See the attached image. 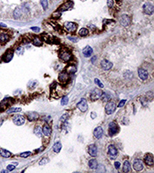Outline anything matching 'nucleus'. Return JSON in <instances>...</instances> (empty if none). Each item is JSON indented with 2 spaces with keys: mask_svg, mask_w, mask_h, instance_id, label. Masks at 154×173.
Here are the masks:
<instances>
[{
  "mask_svg": "<svg viewBox=\"0 0 154 173\" xmlns=\"http://www.w3.org/2000/svg\"><path fill=\"white\" fill-rule=\"evenodd\" d=\"M119 132V126L115 123V122H112V123L109 124V135L112 137V136L115 135Z\"/></svg>",
  "mask_w": 154,
  "mask_h": 173,
  "instance_id": "nucleus-1",
  "label": "nucleus"
},
{
  "mask_svg": "<svg viewBox=\"0 0 154 173\" xmlns=\"http://www.w3.org/2000/svg\"><path fill=\"white\" fill-rule=\"evenodd\" d=\"M115 109H116V105H115V102H112V101H110V102H108V103L106 104V113L107 114H113V113L115 111Z\"/></svg>",
  "mask_w": 154,
  "mask_h": 173,
  "instance_id": "nucleus-2",
  "label": "nucleus"
},
{
  "mask_svg": "<svg viewBox=\"0 0 154 173\" xmlns=\"http://www.w3.org/2000/svg\"><path fill=\"white\" fill-rule=\"evenodd\" d=\"M13 122L16 125H23L25 123V117L22 114H17L13 117Z\"/></svg>",
  "mask_w": 154,
  "mask_h": 173,
  "instance_id": "nucleus-3",
  "label": "nucleus"
},
{
  "mask_svg": "<svg viewBox=\"0 0 154 173\" xmlns=\"http://www.w3.org/2000/svg\"><path fill=\"white\" fill-rule=\"evenodd\" d=\"M102 93L103 92H102L100 89H98V88H95V89L93 90L90 94V99L92 101H97V99L100 98Z\"/></svg>",
  "mask_w": 154,
  "mask_h": 173,
  "instance_id": "nucleus-4",
  "label": "nucleus"
},
{
  "mask_svg": "<svg viewBox=\"0 0 154 173\" xmlns=\"http://www.w3.org/2000/svg\"><path fill=\"white\" fill-rule=\"evenodd\" d=\"M59 57L64 62H69L71 58H72V56H71V53L68 50H62L60 54H59Z\"/></svg>",
  "mask_w": 154,
  "mask_h": 173,
  "instance_id": "nucleus-5",
  "label": "nucleus"
},
{
  "mask_svg": "<svg viewBox=\"0 0 154 173\" xmlns=\"http://www.w3.org/2000/svg\"><path fill=\"white\" fill-rule=\"evenodd\" d=\"M143 11H144V13H145L146 15L150 16V15L153 14L154 7L150 4V3H146V4H144V6H143Z\"/></svg>",
  "mask_w": 154,
  "mask_h": 173,
  "instance_id": "nucleus-6",
  "label": "nucleus"
},
{
  "mask_svg": "<svg viewBox=\"0 0 154 173\" xmlns=\"http://www.w3.org/2000/svg\"><path fill=\"white\" fill-rule=\"evenodd\" d=\"M119 21H120V24H121L123 26H128L131 23V18H130V16H127V15H123V16L120 17Z\"/></svg>",
  "mask_w": 154,
  "mask_h": 173,
  "instance_id": "nucleus-7",
  "label": "nucleus"
},
{
  "mask_svg": "<svg viewBox=\"0 0 154 173\" xmlns=\"http://www.w3.org/2000/svg\"><path fill=\"white\" fill-rule=\"evenodd\" d=\"M78 108L82 112H86L88 110V102L85 98H82L79 103H78Z\"/></svg>",
  "mask_w": 154,
  "mask_h": 173,
  "instance_id": "nucleus-8",
  "label": "nucleus"
},
{
  "mask_svg": "<svg viewBox=\"0 0 154 173\" xmlns=\"http://www.w3.org/2000/svg\"><path fill=\"white\" fill-rule=\"evenodd\" d=\"M65 28H66L67 31L69 32V33H73V32H75L76 29H77V24H74V23H72V22H67L66 24H65Z\"/></svg>",
  "mask_w": 154,
  "mask_h": 173,
  "instance_id": "nucleus-9",
  "label": "nucleus"
},
{
  "mask_svg": "<svg viewBox=\"0 0 154 173\" xmlns=\"http://www.w3.org/2000/svg\"><path fill=\"white\" fill-rule=\"evenodd\" d=\"M100 65H101V68L105 70H109L113 67V63L109 61H107V60H103Z\"/></svg>",
  "mask_w": 154,
  "mask_h": 173,
  "instance_id": "nucleus-10",
  "label": "nucleus"
},
{
  "mask_svg": "<svg viewBox=\"0 0 154 173\" xmlns=\"http://www.w3.org/2000/svg\"><path fill=\"white\" fill-rule=\"evenodd\" d=\"M144 161H145V163L148 165V166H153V163H154L153 155L150 154V153L146 154L145 157H144Z\"/></svg>",
  "mask_w": 154,
  "mask_h": 173,
  "instance_id": "nucleus-11",
  "label": "nucleus"
},
{
  "mask_svg": "<svg viewBox=\"0 0 154 173\" xmlns=\"http://www.w3.org/2000/svg\"><path fill=\"white\" fill-rule=\"evenodd\" d=\"M27 119H28L30 122H33V121H36L39 118V114H37L36 112H29L26 114Z\"/></svg>",
  "mask_w": 154,
  "mask_h": 173,
  "instance_id": "nucleus-12",
  "label": "nucleus"
},
{
  "mask_svg": "<svg viewBox=\"0 0 154 173\" xmlns=\"http://www.w3.org/2000/svg\"><path fill=\"white\" fill-rule=\"evenodd\" d=\"M13 56H14V52L12 50H8L7 52L3 55V61H4L5 62H9L12 59H13Z\"/></svg>",
  "mask_w": 154,
  "mask_h": 173,
  "instance_id": "nucleus-13",
  "label": "nucleus"
},
{
  "mask_svg": "<svg viewBox=\"0 0 154 173\" xmlns=\"http://www.w3.org/2000/svg\"><path fill=\"white\" fill-rule=\"evenodd\" d=\"M88 153L92 157H95L97 154V147L96 144H90L88 147Z\"/></svg>",
  "mask_w": 154,
  "mask_h": 173,
  "instance_id": "nucleus-14",
  "label": "nucleus"
},
{
  "mask_svg": "<svg viewBox=\"0 0 154 173\" xmlns=\"http://www.w3.org/2000/svg\"><path fill=\"white\" fill-rule=\"evenodd\" d=\"M133 169L137 171H141L143 169V163L141 160H135L133 162Z\"/></svg>",
  "mask_w": 154,
  "mask_h": 173,
  "instance_id": "nucleus-15",
  "label": "nucleus"
},
{
  "mask_svg": "<svg viewBox=\"0 0 154 173\" xmlns=\"http://www.w3.org/2000/svg\"><path fill=\"white\" fill-rule=\"evenodd\" d=\"M138 75H139V77H140V79H142V80H146V79H148V76H149L147 70H143V69H139Z\"/></svg>",
  "mask_w": 154,
  "mask_h": 173,
  "instance_id": "nucleus-16",
  "label": "nucleus"
},
{
  "mask_svg": "<svg viewBox=\"0 0 154 173\" xmlns=\"http://www.w3.org/2000/svg\"><path fill=\"white\" fill-rule=\"evenodd\" d=\"M42 131V134L46 136V137H49L51 134V128L50 127V125H49L48 124H45V125H43Z\"/></svg>",
  "mask_w": 154,
  "mask_h": 173,
  "instance_id": "nucleus-17",
  "label": "nucleus"
},
{
  "mask_svg": "<svg viewBox=\"0 0 154 173\" xmlns=\"http://www.w3.org/2000/svg\"><path fill=\"white\" fill-rule=\"evenodd\" d=\"M103 129H102L101 126H97L95 130H94V136H95L97 139H100L103 135Z\"/></svg>",
  "mask_w": 154,
  "mask_h": 173,
  "instance_id": "nucleus-18",
  "label": "nucleus"
},
{
  "mask_svg": "<svg viewBox=\"0 0 154 173\" xmlns=\"http://www.w3.org/2000/svg\"><path fill=\"white\" fill-rule=\"evenodd\" d=\"M9 40H10V36H9V34H7V33H0V43L2 44H6L7 42H8Z\"/></svg>",
  "mask_w": 154,
  "mask_h": 173,
  "instance_id": "nucleus-19",
  "label": "nucleus"
},
{
  "mask_svg": "<svg viewBox=\"0 0 154 173\" xmlns=\"http://www.w3.org/2000/svg\"><path fill=\"white\" fill-rule=\"evenodd\" d=\"M93 53V49L90 46H87L83 49V54L86 56V57H90Z\"/></svg>",
  "mask_w": 154,
  "mask_h": 173,
  "instance_id": "nucleus-20",
  "label": "nucleus"
},
{
  "mask_svg": "<svg viewBox=\"0 0 154 173\" xmlns=\"http://www.w3.org/2000/svg\"><path fill=\"white\" fill-rule=\"evenodd\" d=\"M23 16V10L22 8H20V7H17V8L15 9V11H14V17L16 18V19H19L21 16Z\"/></svg>",
  "mask_w": 154,
  "mask_h": 173,
  "instance_id": "nucleus-21",
  "label": "nucleus"
},
{
  "mask_svg": "<svg viewBox=\"0 0 154 173\" xmlns=\"http://www.w3.org/2000/svg\"><path fill=\"white\" fill-rule=\"evenodd\" d=\"M108 154L110 156H116L117 150L114 145H109L108 146Z\"/></svg>",
  "mask_w": 154,
  "mask_h": 173,
  "instance_id": "nucleus-22",
  "label": "nucleus"
},
{
  "mask_svg": "<svg viewBox=\"0 0 154 173\" xmlns=\"http://www.w3.org/2000/svg\"><path fill=\"white\" fill-rule=\"evenodd\" d=\"M59 79L60 82H66L68 79V74L67 72H65V71H63V72H61L59 74Z\"/></svg>",
  "mask_w": 154,
  "mask_h": 173,
  "instance_id": "nucleus-23",
  "label": "nucleus"
},
{
  "mask_svg": "<svg viewBox=\"0 0 154 173\" xmlns=\"http://www.w3.org/2000/svg\"><path fill=\"white\" fill-rule=\"evenodd\" d=\"M0 155L4 158H10L12 156V153L6 149H0Z\"/></svg>",
  "mask_w": 154,
  "mask_h": 173,
  "instance_id": "nucleus-24",
  "label": "nucleus"
},
{
  "mask_svg": "<svg viewBox=\"0 0 154 173\" xmlns=\"http://www.w3.org/2000/svg\"><path fill=\"white\" fill-rule=\"evenodd\" d=\"M61 147H62L61 143H60L59 142H57L55 144L53 145L52 150H53V151H54V152L58 153V152H59V151H60V150H61Z\"/></svg>",
  "mask_w": 154,
  "mask_h": 173,
  "instance_id": "nucleus-25",
  "label": "nucleus"
},
{
  "mask_svg": "<svg viewBox=\"0 0 154 173\" xmlns=\"http://www.w3.org/2000/svg\"><path fill=\"white\" fill-rule=\"evenodd\" d=\"M33 43L35 45V46H41L42 44V40L40 39L39 37H37V36H34V35H33Z\"/></svg>",
  "mask_w": 154,
  "mask_h": 173,
  "instance_id": "nucleus-26",
  "label": "nucleus"
},
{
  "mask_svg": "<svg viewBox=\"0 0 154 173\" xmlns=\"http://www.w3.org/2000/svg\"><path fill=\"white\" fill-rule=\"evenodd\" d=\"M97 160H95V159H92V160H89V162H88V166H89V168L92 169H95L97 168Z\"/></svg>",
  "mask_w": 154,
  "mask_h": 173,
  "instance_id": "nucleus-27",
  "label": "nucleus"
},
{
  "mask_svg": "<svg viewBox=\"0 0 154 173\" xmlns=\"http://www.w3.org/2000/svg\"><path fill=\"white\" fill-rule=\"evenodd\" d=\"M76 70H77V69H76V67L74 65H69L67 68V71L66 72L68 73V74H74V73L76 72Z\"/></svg>",
  "mask_w": 154,
  "mask_h": 173,
  "instance_id": "nucleus-28",
  "label": "nucleus"
},
{
  "mask_svg": "<svg viewBox=\"0 0 154 173\" xmlns=\"http://www.w3.org/2000/svg\"><path fill=\"white\" fill-rule=\"evenodd\" d=\"M123 172H129V171L131 170V166H130V163H129V161H128V160H126V161H124V163H123Z\"/></svg>",
  "mask_w": 154,
  "mask_h": 173,
  "instance_id": "nucleus-29",
  "label": "nucleus"
},
{
  "mask_svg": "<svg viewBox=\"0 0 154 173\" xmlns=\"http://www.w3.org/2000/svg\"><path fill=\"white\" fill-rule=\"evenodd\" d=\"M42 129H41V127H40L39 125L35 126V128H34V134H35L36 136H38V137H41V136H42Z\"/></svg>",
  "mask_w": 154,
  "mask_h": 173,
  "instance_id": "nucleus-30",
  "label": "nucleus"
},
{
  "mask_svg": "<svg viewBox=\"0 0 154 173\" xmlns=\"http://www.w3.org/2000/svg\"><path fill=\"white\" fill-rule=\"evenodd\" d=\"M22 111V108H20V107H12V108H9V109L7 110V113H16V112H21Z\"/></svg>",
  "mask_w": 154,
  "mask_h": 173,
  "instance_id": "nucleus-31",
  "label": "nucleus"
},
{
  "mask_svg": "<svg viewBox=\"0 0 154 173\" xmlns=\"http://www.w3.org/2000/svg\"><path fill=\"white\" fill-rule=\"evenodd\" d=\"M102 98V100L104 101V102H107V101L110 100V96L107 94H106V93H102L101 96H100Z\"/></svg>",
  "mask_w": 154,
  "mask_h": 173,
  "instance_id": "nucleus-32",
  "label": "nucleus"
},
{
  "mask_svg": "<svg viewBox=\"0 0 154 173\" xmlns=\"http://www.w3.org/2000/svg\"><path fill=\"white\" fill-rule=\"evenodd\" d=\"M73 6V3L72 2H70V1H69V2L68 3H67L66 5H64V6H62L61 7V11H65V10H67V9H68L69 8V7H71Z\"/></svg>",
  "mask_w": 154,
  "mask_h": 173,
  "instance_id": "nucleus-33",
  "label": "nucleus"
},
{
  "mask_svg": "<svg viewBox=\"0 0 154 173\" xmlns=\"http://www.w3.org/2000/svg\"><path fill=\"white\" fill-rule=\"evenodd\" d=\"M88 34V30L87 28H81L79 30V35L81 36H87Z\"/></svg>",
  "mask_w": 154,
  "mask_h": 173,
  "instance_id": "nucleus-34",
  "label": "nucleus"
},
{
  "mask_svg": "<svg viewBox=\"0 0 154 173\" xmlns=\"http://www.w3.org/2000/svg\"><path fill=\"white\" fill-rule=\"evenodd\" d=\"M123 76H124V78L127 79H131L132 77H133V74H132V72H131V71H125L124 72V74H123Z\"/></svg>",
  "mask_w": 154,
  "mask_h": 173,
  "instance_id": "nucleus-35",
  "label": "nucleus"
},
{
  "mask_svg": "<svg viewBox=\"0 0 154 173\" xmlns=\"http://www.w3.org/2000/svg\"><path fill=\"white\" fill-rule=\"evenodd\" d=\"M40 3L42 6L44 10H46L48 8V0H40Z\"/></svg>",
  "mask_w": 154,
  "mask_h": 173,
  "instance_id": "nucleus-36",
  "label": "nucleus"
},
{
  "mask_svg": "<svg viewBox=\"0 0 154 173\" xmlns=\"http://www.w3.org/2000/svg\"><path fill=\"white\" fill-rule=\"evenodd\" d=\"M48 162H49V159H48V158H42V160L39 161V165H40V166H42V165L46 164V163H48Z\"/></svg>",
  "mask_w": 154,
  "mask_h": 173,
  "instance_id": "nucleus-37",
  "label": "nucleus"
},
{
  "mask_svg": "<svg viewBox=\"0 0 154 173\" xmlns=\"http://www.w3.org/2000/svg\"><path fill=\"white\" fill-rule=\"evenodd\" d=\"M61 105H68V96H63L62 97V99H61Z\"/></svg>",
  "mask_w": 154,
  "mask_h": 173,
  "instance_id": "nucleus-38",
  "label": "nucleus"
},
{
  "mask_svg": "<svg viewBox=\"0 0 154 173\" xmlns=\"http://www.w3.org/2000/svg\"><path fill=\"white\" fill-rule=\"evenodd\" d=\"M30 155H31V151H26V152H22V153L20 154V157L26 158V157H29Z\"/></svg>",
  "mask_w": 154,
  "mask_h": 173,
  "instance_id": "nucleus-39",
  "label": "nucleus"
},
{
  "mask_svg": "<svg viewBox=\"0 0 154 173\" xmlns=\"http://www.w3.org/2000/svg\"><path fill=\"white\" fill-rule=\"evenodd\" d=\"M36 84H37V81H36V80H31L28 83V87H29V88H33V86H35Z\"/></svg>",
  "mask_w": 154,
  "mask_h": 173,
  "instance_id": "nucleus-40",
  "label": "nucleus"
},
{
  "mask_svg": "<svg viewBox=\"0 0 154 173\" xmlns=\"http://www.w3.org/2000/svg\"><path fill=\"white\" fill-rule=\"evenodd\" d=\"M95 83L97 84V85H98L99 88H104V85L101 83V81L99 80L98 79H95Z\"/></svg>",
  "mask_w": 154,
  "mask_h": 173,
  "instance_id": "nucleus-41",
  "label": "nucleus"
},
{
  "mask_svg": "<svg viewBox=\"0 0 154 173\" xmlns=\"http://www.w3.org/2000/svg\"><path fill=\"white\" fill-rule=\"evenodd\" d=\"M15 169H16V166L14 164H9L8 166H7V171H12Z\"/></svg>",
  "mask_w": 154,
  "mask_h": 173,
  "instance_id": "nucleus-42",
  "label": "nucleus"
},
{
  "mask_svg": "<svg viewBox=\"0 0 154 173\" xmlns=\"http://www.w3.org/2000/svg\"><path fill=\"white\" fill-rule=\"evenodd\" d=\"M107 7L110 8L114 7V0H107Z\"/></svg>",
  "mask_w": 154,
  "mask_h": 173,
  "instance_id": "nucleus-43",
  "label": "nucleus"
},
{
  "mask_svg": "<svg viewBox=\"0 0 154 173\" xmlns=\"http://www.w3.org/2000/svg\"><path fill=\"white\" fill-rule=\"evenodd\" d=\"M125 103H126V100H124V99L121 100V101H120V103L118 104V107H122V106H123Z\"/></svg>",
  "mask_w": 154,
  "mask_h": 173,
  "instance_id": "nucleus-44",
  "label": "nucleus"
},
{
  "mask_svg": "<svg viewBox=\"0 0 154 173\" xmlns=\"http://www.w3.org/2000/svg\"><path fill=\"white\" fill-rule=\"evenodd\" d=\"M147 96H149V100L151 101V100H152V98H153V95H152V93H151V92L147 93Z\"/></svg>",
  "mask_w": 154,
  "mask_h": 173,
  "instance_id": "nucleus-45",
  "label": "nucleus"
},
{
  "mask_svg": "<svg viewBox=\"0 0 154 173\" xmlns=\"http://www.w3.org/2000/svg\"><path fill=\"white\" fill-rule=\"evenodd\" d=\"M115 169H118L120 167H121V164H120V162L119 161H115Z\"/></svg>",
  "mask_w": 154,
  "mask_h": 173,
  "instance_id": "nucleus-46",
  "label": "nucleus"
},
{
  "mask_svg": "<svg viewBox=\"0 0 154 173\" xmlns=\"http://www.w3.org/2000/svg\"><path fill=\"white\" fill-rule=\"evenodd\" d=\"M32 31L35 32V33H39L40 32V28L39 27H32Z\"/></svg>",
  "mask_w": 154,
  "mask_h": 173,
  "instance_id": "nucleus-47",
  "label": "nucleus"
},
{
  "mask_svg": "<svg viewBox=\"0 0 154 173\" xmlns=\"http://www.w3.org/2000/svg\"><path fill=\"white\" fill-rule=\"evenodd\" d=\"M68 40H70V41H72V42H77L78 41V38H76V37H71V36H68Z\"/></svg>",
  "mask_w": 154,
  "mask_h": 173,
  "instance_id": "nucleus-48",
  "label": "nucleus"
},
{
  "mask_svg": "<svg viewBox=\"0 0 154 173\" xmlns=\"http://www.w3.org/2000/svg\"><path fill=\"white\" fill-rule=\"evenodd\" d=\"M96 116H97V114H96L95 112H92V113H91V118H92V119H95Z\"/></svg>",
  "mask_w": 154,
  "mask_h": 173,
  "instance_id": "nucleus-49",
  "label": "nucleus"
},
{
  "mask_svg": "<svg viewBox=\"0 0 154 173\" xmlns=\"http://www.w3.org/2000/svg\"><path fill=\"white\" fill-rule=\"evenodd\" d=\"M0 27H7V25L5 24H1V23H0Z\"/></svg>",
  "mask_w": 154,
  "mask_h": 173,
  "instance_id": "nucleus-50",
  "label": "nucleus"
},
{
  "mask_svg": "<svg viewBox=\"0 0 154 173\" xmlns=\"http://www.w3.org/2000/svg\"><path fill=\"white\" fill-rule=\"evenodd\" d=\"M60 15L59 14H54V16H53V17H56V16H59Z\"/></svg>",
  "mask_w": 154,
  "mask_h": 173,
  "instance_id": "nucleus-51",
  "label": "nucleus"
},
{
  "mask_svg": "<svg viewBox=\"0 0 154 173\" xmlns=\"http://www.w3.org/2000/svg\"><path fill=\"white\" fill-rule=\"evenodd\" d=\"M96 59H97V57H96V56H95V57H93V59H92V62H95V60H96Z\"/></svg>",
  "mask_w": 154,
  "mask_h": 173,
  "instance_id": "nucleus-52",
  "label": "nucleus"
}]
</instances>
